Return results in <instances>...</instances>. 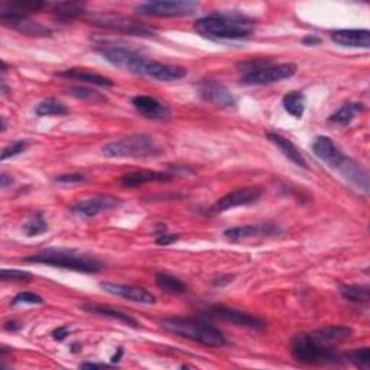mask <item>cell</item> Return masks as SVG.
<instances>
[{"mask_svg":"<svg viewBox=\"0 0 370 370\" xmlns=\"http://www.w3.org/2000/svg\"><path fill=\"white\" fill-rule=\"evenodd\" d=\"M200 3L194 0H157V2H146L138 5L135 12L141 16L152 17H184L191 16L199 10Z\"/></svg>","mask_w":370,"mask_h":370,"instance_id":"cell-6","label":"cell"},{"mask_svg":"<svg viewBox=\"0 0 370 370\" xmlns=\"http://www.w3.org/2000/svg\"><path fill=\"white\" fill-rule=\"evenodd\" d=\"M28 141H17V142H13L10 143L9 146H6L3 150H2V161H6L9 158H13L16 155H20L22 152H25V149L28 148Z\"/></svg>","mask_w":370,"mask_h":370,"instance_id":"cell-39","label":"cell"},{"mask_svg":"<svg viewBox=\"0 0 370 370\" xmlns=\"http://www.w3.org/2000/svg\"><path fill=\"white\" fill-rule=\"evenodd\" d=\"M70 111L69 107L65 106L62 101L55 100V99H47L41 103L36 104L35 107V113L39 118H45V116H64L67 115Z\"/></svg>","mask_w":370,"mask_h":370,"instance_id":"cell-31","label":"cell"},{"mask_svg":"<svg viewBox=\"0 0 370 370\" xmlns=\"http://www.w3.org/2000/svg\"><path fill=\"white\" fill-rule=\"evenodd\" d=\"M0 278H2V280L28 282L32 279V273L27 271H19V269H2V272H0Z\"/></svg>","mask_w":370,"mask_h":370,"instance_id":"cell-37","label":"cell"},{"mask_svg":"<svg viewBox=\"0 0 370 370\" xmlns=\"http://www.w3.org/2000/svg\"><path fill=\"white\" fill-rule=\"evenodd\" d=\"M5 130H6V120H5V118L2 116V132H5Z\"/></svg>","mask_w":370,"mask_h":370,"instance_id":"cell-49","label":"cell"},{"mask_svg":"<svg viewBox=\"0 0 370 370\" xmlns=\"http://www.w3.org/2000/svg\"><path fill=\"white\" fill-rule=\"evenodd\" d=\"M262 197V188L260 187H243V188H239L234 190L217 201L213 207L211 211L213 213H225L229 211L232 208L236 207H245V206H250L256 201H259V199Z\"/></svg>","mask_w":370,"mask_h":370,"instance_id":"cell-11","label":"cell"},{"mask_svg":"<svg viewBox=\"0 0 370 370\" xmlns=\"http://www.w3.org/2000/svg\"><path fill=\"white\" fill-rule=\"evenodd\" d=\"M194 29L210 39H245L255 31V20L242 13H211L197 19Z\"/></svg>","mask_w":370,"mask_h":370,"instance_id":"cell-1","label":"cell"},{"mask_svg":"<svg viewBox=\"0 0 370 370\" xmlns=\"http://www.w3.org/2000/svg\"><path fill=\"white\" fill-rule=\"evenodd\" d=\"M101 152L107 158H154L162 155L164 149L152 136L136 134L108 142Z\"/></svg>","mask_w":370,"mask_h":370,"instance_id":"cell-5","label":"cell"},{"mask_svg":"<svg viewBox=\"0 0 370 370\" xmlns=\"http://www.w3.org/2000/svg\"><path fill=\"white\" fill-rule=\"evenodd\" d=\"M67 336H70V329H69V325H61V327L55 329L52 332V337L58 341H62L67 339Z\"/></svg>","mask_w":370,"mask_h":370,"instance_id":"cell-41","label":"cell"},{"mask_svg":"<svg viewBox=\"0 0 370 370\" xmlns=\"http://www.w3.org/2000/svg\"><path fill=\"white\" fill-rule=\"evenodd\" d=\"M92 22L97 27L134 36H154L157 34L154 28L119 13H97L92 17Z\"/></svg>","mask_w":370,"mask_h":370,"instance_id":"cell-8","label":"cell"},{"mask_svg":"<svg viewBox=\"0 0 370 370\" xmlns=\"http://www.w3.org/2000/svg\"><path fill=\"white\" fill-rule=\"evenodd\" d=\"M223 234L232 242H241V241H246V239H253V237H276L282 234V229L271 223L246 225V226H237V227L227 229Z\"/></svg>","mask_w":370,"mask_h":370,"instance_id":"cell-15","label":"cell"},{"mask_svg":"<svg viewBox=\"0 0 370 370\" xmlns=\"http://www.w3.org/2000/svg\"><path fill=\"white\" fill-rule=\"evenodd\" d=\"M28 264H42L54 268L70 269L83 273H99L103 269V264L99 259L69 249H48L38 255H32L24 259Z\"/></svg>","mask_w":370,"mask_h":370,"instance_id":"cell-3","label":"cell"},{"mask_svg":"<svg viewBox=\"0 0 370 370\" xmlns=\"http://www.w3.org/2000/svg\"><path fill=\"white\" fill-rule=\"evenodd\" d=\"M343 356H344V360L353 363L357 367H362V369L370 367V349L369 347H362V349L350 350Z\"/></svg>","mask_w":370,"mask_h":370,"instance_id":"cell-34","label":"cell"},{"mask_svg":"<svg viewBox=\"0 0 370 370\" xmlns=\"http://www.w3.org/2000/svg\"><path fill=\"white\" fill-rule=\"evenodd\" d=\"M48 232V223L45 220V217H43L41 213L36 214L35 217H32L31 220H28L24 226H22V233L28 237H36V236H42Z\"/></svg>","mask_w":370,"mask_h":370,"instance_id":"cell-33","label":"cell"},{"mask_svg":"<svg viewBox=\"0 0 370 370\" xmlns=\"http://www.w3.org/2000/svg\"><path fill=\"white\" fill-rule=\"evenodd\" d=\"M298 67L294 62H284L276 65H265L262 69L246 73L242 77V83L246 85H266L288 80L297 74Z\"/></svg>","mask_w":370,"mask_h":370,"instance_id":"cell-9","label":"cell"},{"mask_svg":"<svg viewBox=\"0 0 370 370\" xmlns=\"http://www.w3.org/2000/svg\"><path fill=\"white\" fill-rule=\"evenodd\" d=\"M180 239L178 234H173V233H162L157 237V245L159 246H168V245H172L176 243Z\"/></svg>","mask_w":370,"mask_h":370,"instance_id":"cell-40","label":"cell"},{"mask_svg":"<svg viewBox=\"0 0 370 370\" xmlns=\"http://www.w3.org/2000/svg\"><path fill=\"white\" fill-rule=\"evenodd\" d=\"M337 171L359 191L364 194L369 192V173L360 164L350 158H346Z\"/></svg>","mask_w":370,"mask_h":370,"instance_id":"cell-21","label":"cell"},{"mask_svg":"<svg viewBox=\"0 0 370 370\" xmlns=\"http://www.w3.org/2000/svg\"><path fill=\"white\" fill-rule=\"evenodd\" d=\"M85 12V5L80 2H61L52 5V13L59 22H73Z\"/></svg>","mask_w":370,"mask_h":370,"instance_id":"cell-27","label":"cell"},{"mask_svg":"<svg viewBox=\"0 0 370 370\" xmlns=\"http://www.w3.org/2000/svg\"><path fill=\"white\" fill-rule=\"evenodd\" d=\"M266 138L284 154L292 164H295L297 166H301L304 169H308V164L306 161V158L302 157L301 150L285 136H282L279 134H273V132H269L266 135Z\"/></svg>","mask_w":370,"mask_h":370,"instance_id":"cell-25","label":"cell"},{"mask_svg":"<svg viewBox=\"0 0 370 370\" xmlns=\"http://www.w3.org/2000/svg\"><path fill=\"white\" fill-rule=\"evenodd\" d=\"M97 52L112 65L118 69L130 71L134 74H141L143 76L148 58L141 55L138 51L127 48V47H120V45H101L97 48Z\"/></svg>","mask_w":370,"mask_h":370,"instance_id":"cell-7","label":"cell"},{"mask_svg":"<svg viewBox=\"0 0 370 370\" xmlns=\"http://www.w3.org/2000/svg\"><path fill=\"white\" fill-rule=\"evenodd\" d=\"M302 42L307 43V45H318V43L321 42V39L318 36H315V35H308V36H306V38L302 39Z\"/></svg>","mask_w":370,"mask_h":370,"instance_id":"cell-44","label":"cell"},{"mask_svg":"<svg viewBox=\"0 0 370 370\" xmlns=\"http://www.w3.org/2000/svg\"><path fill=\"white\" fill-rule=\"evenodd\" d=\"M132 104L136 111L152 120H168L171 118V111L166 104L150 96H136L132 99Z\"/></svg>","mask_w":370,"mask_h":370,"instance_id":"cell-18","label":"cell"},{"mask_svg":"<svg viewBox=\"0 0 370 370\" xmlns=\"http://www.w3.org/2000/svg\"><path fill=\"white\" fill-rule=\"evenodd\" d=\"M199 92H200V96L206 101L217 107H222V108L236 107V97L230 93V90L226 85H223L219 81H215V80L201 81L199 84Z\"/></svg>","mask_w":370,"mask_h":370,"instance_id":"cell-14","label":"cell"},{"mask_svg":"<svg viewBox=\"0 0 370 370\" xmlns=\"http://www.w3.org/2000/svg\"><path fill=\"white\" fill-rule=\"evenodd\" d=\"M313 152L325 165L337 169L347 158L329 136H317L313 142Z\"/></svg>","mask_w":370,"mask_h":370,"instance_id":"cell-17","label":"cell"},{"mask_svg":"<svg viewBox=\"0 0 370 370\" xmlns=\"http://www.w3.org/2000/svg\"><path fill=\"white\" fill-rule=\"evenodd\" d=\"M122 355H123V349H122V347H119V350H118V353L112 357V362L113 363H118L119 360H120V357H122Z\"/></svg>","mask_w":370,"mask_h":370,"instance_id":"cell-46","label":"cell"},{"mask_svg":"<svg viewBox=\"0 0 370 370\" xmlns=\"http://www.w3.org/2000/svg\"><path fill=\"white\" fill-rule=\"evenodd\" d=\"M89 177L84 172H69V173H62V176H58L54 178L55 183L62 184V185H76V184H84Z\"/></svg>","mask_w":370,"mask_h":370,"instance_id":"cell-36","label":"cell"},{"mask_svg":"<svg viewBox=\"0 0 370 370\" xmlns=\"http://www.w3.org/2000/svg\"><path fill=\"white\" fill-rule=\"evenodd\" d=\"M159 324L162 330L173 336L188 339L206 347H211V349L225 347L227 344L226 336L208 322H203L192 318L173 317V318H164L159 321Z\"/></svg>","mask_w":370,"mask_h":370,"instance_id":"cell-2","label":"cell"},{"mask_svg":"<svg viewBox=\"0 0 370 370\" xmlns=\"http://www.w3.org/2000/svg\"><path fill=\"white\" fill-rule=\"evenodd\" d=\"M69 93L78 99V100H84V101H90L93 104H99V103H106L107 101V97L94 92V90H90V89H84V87H73V89L69 90Z\"/></svg>","mask_w":370,"mask_h":370,"instance_id":"cell-35","label":"cell"},{"mask_svg":"<svg viewBox=\"0 0 370 370\" xmlns=\"http://www.w3.org/2000/svg\"><path fill=\"white\" fill-rule=\"evenodd\" d=\"M12 306H22V304H29V306H42L43 299L34 292H20L12 299Z\"/></svg>","mask_w":370,"mask_h":370,"instance_id":"cell-38","label":"cell"},{"mask_svg":"<svg viewBox=\"0 0 370 370\" xmlns=\"http://www.w3.org/2000/svg\"><path fill=\"white\" fill-rule=\"evenodd\" d=\"M332 39L341 47L370 48V32L367 29H339L332 34Z\"/></svg>","mask_w":370,"mask_h":370,"instance_id":"cell-22","label":"cell"},{"mask_svg":"<svg viewBox=\"0 0 370 370\" xmlns=\"http://www.w3.org/2000/svg\"><path fill=\"white\" fill-rule=\"evenodd\" d=\"M104 367H108V366L104 363H89V362L80 364V369H104Z\"/></svg>","mask_w":370,"mask_h":370,"instance_id":"cell-43","label":"cell"},{"mask_svg":"<svg viewBox=\"0 0 370 370\" xmlns=\"http://www.w3.org/2000/svg\"><path fill=\"white\" fill-rule=\"evenodd\" d=\"M341 297L353 304H369L370 301V290L366 285H341L340 287Z\"/></svg>","mask_w":370,"mask_h":370,"instance_id":"cell-32","label":"cell"},{"mask_svg":"<svg viewBox=\"0 0 370 370\" xmlns=\"http://www.w3.org/2000/svg\"><path fill=\"white\" fill-rule=\"evenodd\" d=\"M210 315L219 318L222 321L239 325V327L249 329V330H256V332H262L266 327V322L264 320H260L255 315H250L245 311H239L234 308L223 307V306H213L208 310Z\"/></svg>","mask_w":370,"mask_h":370,"instance_id":"cell-12","label":"cell"},{"mask_svg":"<svg viewBox=\"0 0 370 370\" xmlns=\"http://www.w3.org/2000/svg\"><path fill=\"white\" fill-rule=\"evenodd\" d=\"M292 357L304 364H340L344 356L336 347H327L318 343L311 334H297L291 341Z\"/></svg>","mask_w":370,"mask_h":370,"instance_id":"cell-4","label":"cell"},{"mask_svg":"<svg viewBox=\"0 0 370 370\" xmlns=\"http://www.w3.org/2000/svg\"><path fill=\"white\" fill-rule=\"evenodd\" d=\"M71 350H73L74 353H77V352H80V350H81V347H80L77 343H74V344L71 346Z\"/></svg>","mask_w":370,"mask_h":370,"instance_id":"cell-47","label":"cell"},{"mask_svg":"<svg viewBox=\"0 0 370 370\" xmlns=\"http://www.w3.org/2000/svg\"><path fill=\"white\" fill-rule=\"evenodd\" d=\"M0 20L5 27H9L15 31H19L29 36H50L51 29L43 27L38 22H34L27 13L16 12L5 5L0 6Z\"/></svg>","mask_w":370,"mask_h":370,"instance_id":"cell-10","label":"cell"},{"mask_svg":"<svg viewBox=\"0 0 370 370\" xmlns=\"http://www.w3.org/2000/svg\"><path fill=\"white\" fill-rule=\"evenodd\" d=\"M120 204V200L115 195H94L92 199L83 200L77 203L76 206L71 207V211L80 217H84V219H90V217H96L104 211L113 210Z\"/></svg>","mask_w":370,"mask_h":370,"instance_id":"cell-13","label":"cell"},{"mask_svg":"<svg viewBox=\"0 0 370 370\" xmlns=\"http://www.w3.org/2000/svg\"><path fill=\"white\" fill-rule=\"evenodd\" d=\"M173 173L169 172H161V171H150V169H143V171H135L124 173L120 178V184L124 188H136L142 184L146 183H166L173 180Z\"/></svg>","mask_w":370,"mask_h":370,"instance_id":"cell-19","label":"cell"},{"mask_svg":"<svg viewBox=\"0 0 370 370\" xmlns=\"http://www.w3.org/2000/svg\"><path fill=\"white\" fill-rule=\"evenodd\" d=\"M155 282L158 288H161L162 291L168 292V294H172V295H181V294H185L188 287L184 284V282L173 276V275H169V273H157L155 276Z\"/></svg>","mask_w":370,"mask_h":370,"instance_id":"cell-30","label":"cell"},{"mask_svg":"<svg viewBox=\"0 0 370 370\" xmlns=\"http://www.w3.org/2000/svg\"><path fill=\"white\" fill-rule=\"evenodd\" d=\"M311 336L324 346L336 347L337 344L349 340L353 336V330L347 325H330V327H324L311 333Z\"/></svg>","mask_w":370,"mask_h":370,"instance_id":"cell-24","label":"cell"},{"mask_svg":"<svg viewBox=\"0 0 370 370\" xmlns=\"http://www.w3.org/2000/svg\"><path fill=\"white\" fill-rule=\"evenodd\" d=\"M13 183V178L9 177L6 172H2V188H6L8 185H12Z\"/></svg>","mask_w":370,"mask_h":370,"instance_id":"cell-45","label":"cell"},{"mask_svg":"<svg viewBox=\"0 0 370 370\" xmlns=\"http://www.w3.org/2000/svg\"><path fill=\"white\" fill-rule=\"evenodd\" d=\"M363 111H364L363 103H346L334 115L330 116L329 122L340 126L350 124L355 120V118L360 115Z\"/></svg>","mask_w":370,"mask_h":370,"instance_id":"cell-28","label":"cell"},{"mask_svg":"<svg viewBox=\"0 0 370 370\" xmlns=\"http://www.w3.org/2000/svg\"><path fill=\"white\" fill-rule=\"evenodd\" d=\"M2 93H3V94H8V87H6L5 81H2Z\"/></svg>","mask_w":370,"mask_h":370,"instance_id":"cell-48","label":"cell"},{"mask_svg":"<svg viewBox=\"0 0 370 370\" xmlns=\"http://www.w3.org/2000/svg\"><path fill=\"white\" fill-rule=\"evenodd\" d=\"M80 308L85 313H90V314H97V315H103L107 318H112V320H118L129 327L132 329H142V325L138 320H135L132 315H129L124 311L112 308V307H107V306H101V304H94V302H84L80 306Z\"/></svg>","mask_w":370,"mask_h":370,"instance_id":"cell-23","label":"cell"},{"mask_svg":"<svg viewBox=\"0 0 370 370\" xmlns=\"http://www.w3.org/2000/svg\"><path fill=\"white\" fill-rule=\"evenodd\" d=\"M57 77L78 80V81H84V83L99 85V87H113L115 85V83L111 78H107V77L100 76V74H96V73L85 71L83 69H69V70L58 73Z\"/></svg>","mask_w":370,"mask_h":370,"instance_id":"cell-26","label":"cell"},{"mask_svg":"<svg viewBox=\"0 0 370 370\" xmlns=\"http://www.w3.org/2000/svg\"><path fill=\"white\" fill-rule=\"evenodd\" d=\"M100 288L107 294H112L132 302L145 304V306H154L157 304V298L154 294H150L145 288L134 287V285H123V284H113V282H101Z\"/></svg>","mask_w":370,"mask_h":370,"instance_id":"cell-16","label":"cell"},{"mask_svg":"<svg viewBox=\"0 0 370 370\" xmlns=\"http://www.w3.org/2000/svg\"><path fill=\"white\" fill-rule=\"evenodd\" d=\"M282 104H284L287 113H290L295 119H301L304 116V112H306L307 100L301 92H290L282 99Z\"/></svg>","mask_w":370,"mask_h":370,"instance_id":"cell-29","label":"cell"},{"mask_svg":"<svg viewBox=\"0 0 370 370\" xmlns=\"http://www.w3.org/2000/svg\"><path fill=\"white\" fill-rule=\"evenodd\" d=\"M188 71L184 67H180V65H169V64H162L158 61H152L149 59L146 64V69L143 76H148L150 78H155L158 81H177L184 77H187Z\"/></svg>","mask_w":370,"mask_h":370,"instance_id":"cell-20","label":"cell"},{"mask_svg":"<svg viewBox=\"0 0 370 370\" xmlns=\"http://www.w3.org/2000/svg\"><path fill=\"white\" fill-rule=\"evenodd\" d=\"M22 327H24V324H20V322H17V321H6V322L3 324V329L8 330V332H17V330H20Z\"/></svg>","mask_w":370,"mask_h":370,"instance_id":"cell-42","label":"cell"}]
</instances>
